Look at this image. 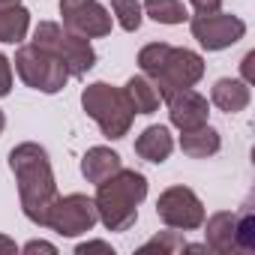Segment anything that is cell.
<instances>
[{
	"mask_svg": "<svg viewBox=\"0 0 255 255\" xmlns=\"http://www.w3.org/2000/svg\"><path fill=\"white\" fill-rule=\"evenodd\" d=\"M9 168L18 183V198L21 210L33 225L45 228V216L57 198V180L51 171L48 150L36 141H24L9 150Z\"/></svg>",
	"mask_w": 255,
	"mask_h": 255,
	"instance_id": "obj_1",
	"label": "cell"
},
{
	"mask_svg": "<svg viewBox=\"0 0 255 255\" xmlns=\"http://www.w3.org/2000/svg\"><path fill=\"white\" fill-rule=\"evenodd\" d=\"M147 198V177L132 168H120L96 183V216L108 231H129L138 219V204Z\"/></svg>",
	"mask_w": 255,
	"mask_h": 255,
	"instance_id": "obj_2",
	"label": "cell"
},
{
	"mask_svg": "<svg viewBox=\"0 0 255 255\" xmlns=\"http://www.w3.org/2000/svg\"><path fill=\"white\" fill-rule=\"evenodd\" d=\"M81 108L90 120H96L102 135L111 141H120L135 120V111L126 99L123 87H111L105 81H93L81 90Z\"/></svg>",
	"mask_w": 255,
	"mask_h": 255,
	"instance_id": "obj_3",
	"label": "cell"
},
{
	"mask_svg": "<svg viewBox=\"0 0 255 255\" xmlns=\"http://www.w3.org/2000/svg\"><path fill=\"white\" fill-rule=\"evenodd\" d=\"M30 45H36V48L54 54V57L69 69L72 78H81V75H87V72L96 66V51H93L90 39H84V36L66 30V27L57 24V21H39L36 30H33V42H30Z\"/></svg>",
	"mask_w": 255,
	"mask_h": 255,
	"instance_id": "obj_4",
	"label": "cell"
},
{
	"mask_svg": "<svg viewBox=\"0 0 255 255\" xmlns=\"http://www.w3.org/2000/svg\"><path fill=\"white\" fill-rule=\"evenodd\" d=\"M15 72H18V78L27 84V87H33V90H39V93H60L63 87H66V81L72 78L69 75V69L54 57V54H48V51H42V48H36V45H21L18 51H15Z\"/></svg>",
	"mask_w": 255,
	"mask_h": 255,
	"instance_id": "obj_5",
	"label": "cell"
},
{
	"mask_svg": "<svg viewBox=\"0 0 255 255\" xmlns=\"http://www.w3.org/2000/svg\"><path fill=\"white\" fill-rule=\"evenodd\" d=\"M96 222H99L96 204H93V198H87L81 192H72V195H63V198L57 195L48 216H45V228H51L60 237L87 234V231H93Z\"/></svg>",
	"mask_w": 255,
	"mask_h": 255,
	"instance_id": "obj_6",
	"label": "cell"
},
{
	"mask_svg": "<svg viewBox=\"0 0 255 255\" xmlns=\"http://www.w3.org/2000/svg\"><path fill=\"white\" fill-rule=\"evenodd\" d=\"M204 78V57L192 48H168V57H165V66L150 78L156 93L162 99H168L174 90L180 87H195L198 81Z\"/></svg>",
	"mask_w": 255,
	"mask_h": 255,
	"instance_id": "obj_7",
	"label": "cell"
},
{
	"mask_svg": "<svg viewBox=\"0 0 255 255\" xmlns=\"http://www.w3.org/2000/svg\"><path fill=\"white\" fill-rule=\"evenodd\" d=\"M156 216L177 231H195L204 222V204L189 186H168L156 198Z\"/></svg>",
	"mask_w": 255,
	"mask_h": 255,
	"instance_id": "obj_8",
	"label": "cell"
},
{
	"mask_svg": "<svg viewBox=\"0 0 255 255\" xmlns=\"http://www.w3.org/2000/svg\"><path fill=\"white\" fill-rule=\"evenodd\" d=\"M189 30L198 39L201 48H207V51H225V48L237 45L246 36V21L237 18V15L210 12V15H192Z\"/></svg>",
	"mask_w": 255,
	"mask_h": 255,
	"instance_id": "obj_9",
	"label": "cell"
},
{
	"mask_svg": "<svg viewBox=\"0 0 255 255\" xmlns=\"http://www.w3.org/2000/svg\"><path fill=\"white\" fill-rule=\"evenodd\" d=\"M60 15L63 27L84 39H99L111 33V12L99 0H60Z\"/></svg>",
	"mask_w": 255,
	"mask_h": 255,
	"instance_id": "obj_10",
	"label": "cell"
},
{
	"mask_svg": "<svg viewBox=\"0 0 255 255\" xmlns=\"http://www.w3.org/2000/svg\"><path fill=\"white\" fill-rule=\"evenodd\" d=\"M165 102H168V120H171V126H177L180 132L198 129V126H204L207 117H210V102L192 87L174 90Z\"/></svg>",
	"mask_w": 255,
	"mask_h": 255,
	"instance_id": "obj_11",
	"label": "cell"
},
{
	"mask_svg": "<svg viewBox=\"0 0 255 255\" xmlns=\"http://www.w3.org/2000/svg\"><path fill=\"white\" fill-rule=\"evenodd\" d=\"M174 150V138L168 132V126L162 123H153L135 138V153L144 159V162H153V165H162Z\"/></svg>",
	"mask_w": 255,
	"mask_h": 255,
	"instance_id": "obj_12",
	"label": "cell"
},
{
	"mask_svg": "<svg viewBox=\"0 0 255 255\" xmlns=\"http://www.w3.org/2000/svg\"><path fill=\"white\" fill-rule=\"evenodd\" d=\"M249 99H252V93L243 78H219L210 90V102L225 114H240L249 105Z\"/></svg>",
	"mask_w": 255,
	"mask_h": 255,
	"instance_id": "obj_13",
	"label": "cell"
},
{
	"mask_svg": "<svg viewBox=\"0 0 255 255\" xmlns=\"http://www.w3.org/2000/svg\"><path fill=\"white\" fill-rule=\"evenodd\" d=\"M201 225H204V246H207V249H213V252H219V255L237 252V249H234V213L219 210V213H213L210 219L204 216Z\"/></svg>",
	"mask_w": 255,
	"mask_h": 255,
	"instance_id": "obj_14",
	"label": "cell"
},
{
	"mask_svg": "<svg viewBox=\"0 0 255 255\" xmlns=\"http://www.w3.org/2000/svg\"><path fill=\"white\" fill-rule=\"evenodd\" d=\"M123 162H120V153L111 150V147H90L84 156H81V174L87 183H102L105 177H111L114 171H120Z\"/></svg>",
	"mask_w": 255,
	"mask_h": 255,
	"instance_id": "obj_15",
	"label": "cell"
},
{
	"mask_svg": "<svg viewBox=\"0 0 255 255\" xmlns=\"http://www.w3.org/2000/svg\"><path fill=\"white\" fill-rule=\"evenodd\" d=\"M219 147H222V138H219V132L213 129L210 123L198 126V129L180 132V150L189 159H207V156L219 153Z\"/></svg>",
	"mask_w": 255,
	"mask_h": 255,
	"instance_id": "obj_16",
	"label": "cell"
},
{
	"mask_svg": "<svg viewBox=\"0 0 255 255\" xmlns=\"http://www.w3.org/2000/svg\"><path fill=\"white\" fill-rule=\"evenodd\" d=\"M123 93H126V99H129V105H132L135 114H153V111H159L162 96L156 93V87H153V81L147 75H132L129 81H126Z\"/></svg>",
	"mask_w": 255,
	"mask_h": 255,
	"instance_id": "obj_17",
	"label": "cell"
},
{
	"mask_svg": "<svg viewBox=\"0 0 255 255\" xmlns=\"http://www.w3.org/2000/svg\"><path fill=\"white\" fill-rule=\"evenodd\" d=\"M30 30V12L18 3V6H0V42L15 45L27 36Z\"/></svg>",
	"mask_w": 255,
	"mask_h": 255,
	"instance_id": "obj_18",
	"label": "cell"
},
{
	"mask_svg": "<svg viewBox=\"0 0 255 255\" xmlns=\"http://www.w3.org/2000/svg\"><path fill=\"white\" fill-rule=\"evenodd\" d=\"M234 249L243 255L255 252V210H252V204H243L240 213H234Z\"/></svg>",
	"mask_w": 255,
	"mask_h": 255,
	"instance_id": "obj_19",
	"label": "cell"
},
{
	"mask_svg": "<svg viewBox=\"0 0 255 255\" xmlns=\"http://www.w3.org/2000/svg\"><path fill=\"white\" fill-rule=\"evenodd\" d=\"M141 9H144V15H150L159 24H183L189 18L186 6L180 3V0H144Z\"/></svg>",
	"mask_w": 255,
	"mask_h": 255,
	"instance_id": "obj_20",
	"label": "cell"
},
{
	"mask_svg": "<svg viewBox=\"0 0 255 255\" xmlns=\"http://www.w3.org/2000/svg\"><path fill=\"white\" fill-rule=\"evenodd\" d=\"M111 12L126 33H135L144 21V9H141L138 0H111Z\"/></svg>",
	"mask_w": 255,
	"mask_h": 255,
	"instance_id": "obj_21",
	"label": "cell"
},
{
	"mask_svg": "<svg viewBox=\"0 0 255 255\" xmlns=\"http://www.w3.org/2000/svg\"><path fill=\"white\" fill-rule=\"evenodd\" d=\"M168 42H150L138 51V66H141V75L153 78L162 66H165V57H168Z\"/></svg>",
	"mask_w": 255,
	"mask_h": 255,
	"instance_id": "obj_22",
	"label": "cell"
},
{
	"mask_svg": "<svg viewBox=\"0 0 255 255\" xmlns=\"http://www.w3.org/2000/svg\"><path fill=\"white\" fill-rule=\"evenodd\" d=\"M183 246H186L183 234H180L177 228H171V231H159L153 240H147V243L141 246V252H153V249H159V252H165V255H174V252H183Z\"/></svg>",
	"mask_w": 255,
	"mask_h": 255,
	"instance_id": "obj_23",
	"label": "cell"
},
{
	"mask_svg": "<svg viewBox=\"0 0 255 255\" xmlns=\"http://www.w3.org/2000/svg\"><path fill=\"white\" fill-rule=\"evenodd\" d=\"M12 93V60L6 54H0V96Z\"/></svg>",
	"mask_w": 255,
	"mask_h": 255,
	"instance_id": "obj_24",
	"label": "cell"
},
{
	"mask_svg": "<svg viewBox=\"0 0 255 255\" xmlns=\"http://www.w3.org/2000/svg\"><path fill=\"white\" fill-rule=\"evenodd\" d=\"M189 6L195 9V15H210L222 9V0H189Z\"/></svg>",
	"mask_w": 255,
	"mask_h": 255,
	"instance_id": "obj_25",
	"label": "cell"
},
{
	"mask_svg": "<svg viewBox=\"0 0 255 255\" xmlns=\"http://www.w3.org/2000/svg\"><path fill=\"white\" fill-rule=\"evenodd\" d=\"M75 252H78V255H87V252H108V255H114V249H111L105 240H87V243H78Z\"/></svg>",
	"mask_w": 255,
	"mask_h": 255,
	"instance_id": "obj_26",
	"label": "cell"
},
{
	"mask_svg": "<svg viewBox=\"0 0 255 255\" xmlns=\"http://www.w3.org/2000/svg\"><path fill=\"white\" fill-rule=\"evenodd\" d=\"M21 252H27V255H33V252L57 255V246H54V243H45V240H30V243H24V246H21Z\"/></svg>",
	"mask_w": 255,
	"mask_h": 255,
	"instance_id": "obj_27",
	"label": "cell"
},
{
	"mask_svg": "<svg viewBox=\"0 0 255 255\" xmlns=\"http://www.w3.org/2000/svg\"><path fill=\"white\" fill-rule=\"evenodd\" d=\"M252 60H255V51H249V54L243 57V63H240V69H243V81H246V84H252Z\"/></svg>",
	"mask_w": 255,
	"mask_h": 255,
	"instance_id": "obj_28",
	"label": "cell"
},
{
	"mask_svg": "<svg viewBox=\"0 0 255 255\" xmlns=\"http://www.w3.org/2000/svg\"><path fill=\"white\" fill-rule=\"evenodd\" d=\"M15 252H18L15 240H9L6 234H0V255H15Z\"/></svg>",
	"mask_w": 255,
	"mask_h": 255,
	"instance_id": "obj_29",
	"label": "cell"
},
{
	"mask_svg": "<svg viewBox=\"0 0 255 255\" xmlns=\"http://www.w3.org/2000/svg\"><path fill=\"white\" fill-rule=\"evenodd\" d=\"M6 129V114H3V108H0V132Z\"/></svg>",
	"mask_w": 255,
	"mask_h": 255,
	"instance_id": "obj_30",
	"label": "cell"
},
{
	"mask_svg": "<svg viewBox=\"0 0 255 255\" xmlns=\"http://www.w3.org/2000/svg\"><path fill=\"white\" fill-rule=\"evenodd\" d=\"M21 0H0V6H18Z\"/></svg>",
	"mask_w": 255,
	"mask_h": 255,
	"instance_id": "obj_31",
	"label": "cell"
}]
</instances>
